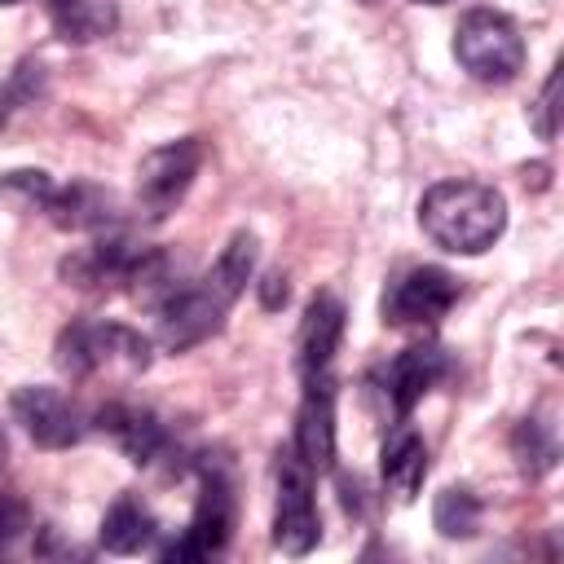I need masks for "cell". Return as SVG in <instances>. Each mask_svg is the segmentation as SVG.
<instances>
[{"instance_id": "3", "label": "cell", "mask_w": 564, "mask_h": 564, "mask_svg": "<svg viewBox=\"0 0 564 564\" xmlns=\"http://www.w3.org/2000/svg\"><path fill=\"white\" fill-rule=\"evenodd\" d=\"M454 57L480 84H511L520 75V66H524V40H520V31H516V22L507 13L471 9L458 22Z\"/></svg>"}, {"instance_id": "15", "label": "cell", "mask_w": 564, "mask_h": 564, "mask_svg": "<svg viewBox=\"0 0 564 564\" xmlns=\"http://www.w3.org/2000/svg\"><path fill=\"white\" fill-rule=\"evenodd\" d=\"M379 471H383V489H388L392 498L410 502V498L419 494L423 476H427V445H423V436L410 432V427H397V432L383 441V463H379Z\"/></svg>"}, {"instance_id": "26", "label": "cell", "mask_w": 564, "mask_h": 564, "mask_svg": "<svg viewBox=\"0 0 564 564\" xmlns=\"http://www.w3.org/2000/svg\"><path fill=\"white\" fill-rule=\"evenodd\" d=\"M44 4H48V9H53V4H62V0H44Z\"/></svg>"}, {"instance_id": "2", "label": "cell", "mask_w": 564, "mask_h": 564, "mask_svg": "<svg viewBox=\"0 0 564 564\" xmlns=\"http://www.w3.org/2000/svg\"><path fill=\"white\" fill-rule=\"evenodd\" d=\"M419 225L436 247L454 256H480L502 238L507 203L480 181H436L419 203Z\"/></svg>"}, {"instance_id": "20", "label": "cell", "mask_w": 564, "mask_h": 564, "mask_svg": "<svg viewBox=\"0 0 564 564\" xmlns=\"http://www.w3.org/2000/svg\"><path fill=\"white\" fill-rule=\"evenodd\" d=\"M511 449H516V458H520V467H524L529 476H542V471L555 463V441H551L546 423H538V419H524V423L516 427Z\"/></svg>"}, {"instance_id": "28", "label": "cell", "mask_w": 564, "mask_h": 564, "mask_svg": "<svg viewBox=\"0 0 564 564\" xmlns=\"http://www.w3.org/2000/svg\"><path fill=\"white\" fill-rule=\"evenodd\" d=\"M0 4H18V0H0Z\"/></svg>"}, {"instance_id": "22", "label": "cell", "mask_w": 564, "mask_h": 564, "mask_svg": "<svg viewBox=\"0 0 564 564\" xmlns=\"http://www.w3.org/2000/svg\"><path fill=\"white\" fill-rule=\"evenodd\" d=\"M264 304H269V308L286 304V282H282L278 273H269V278H264Z\"/></svg>"}, {"instance_id": "27", "label": "cell", "mask_w": 564, "mask_h": 564, "mask_svg": "<svg viewBox=\"0 0 564 564\" xmlns=\"http://www.w3.org/2000/svg\"><path fill=\"white\" fill-rule=\"evenodd\" d=\"M0 529H4V507H0Z\"/></svg>"}, {"instance_id": "19", "label": "cell", "mask_w": 564, "mask_h": 564, "mask_svg": "<svg viewBox=\"0 0 564 564\" xmlns=\"http://www.w3.org/2000/svg\"><path fill=\"white\" fill-rule=\"evenodd\" d=\"M53 189L57 185L40 167H18V172H4L0 176V198L13 203V207H22V212H44L48 198H53Z\"/></svg>"}, {"instance_id": "7", "label": "cell", "mask_w": 564, "mask_h": 564, "mask_svg": "<svg viewBox=\"0 0 564 564\" xmlns=\"http://www.w3.org/2000/svg\"><path fill=\"white\" fill-rule=\"evenodd\" d=\"M322 538L317 502H313V471L300 463L295 449L278 454V516H273V546L286 555L313 551Z\"/></svg>"}, {"instance_id": "25", "label": "cell", "mask_w": 564, "mask_h": 564, "mask_svg": "<svg viewBox=\"0 0 564 564\" xmlns=\"http://www.w3.org/2000/svg\"><path fill=\"white\" fill-rule=\"evenodd\" d=\"M419 4H445V0H419Z\"/></svg>"}, {"instance_id": "10", "label": "cell", "mask_w": 564, "mask_h": 564, "mask_svg": "<svg viewBox=\"0 0 564 564\" xmlns=\"http://www.w3.org/2000/svg\"><path fill=\"white\" fill-rule=\"evenodd\" d=\"M9 405H13V419L26 427V436L44 449H66L84 436L79 410L57 388H18Z\"/></svg>"}, {"instance_id": "8", "label": "cell", "mask_w": 564, "mask_h": 564, "mask_svg": "<svg viewBox=\"0 0 564 564\" xmlns=\"http://www.w3.org/2000/svg\"><path fill=\"white\" fill-rule=\"evenodd\" d=\"M198 163H203V141L198 137H185V141L150 150L141 159V167H137V203H141V212L150 220H163L185 198V189L194 185Z\"/></svg>"}, {"instance_id": "11", "label": "cell", "mask_w": 564, "mask_h": 564, "mask_svg": "<svg viewBox=\"0 0 564 564\" xmlns=\"http://www.w3.org/2000/svg\"><path fill=\"white\" fill-rule=\"evenodd\" d=\"M445 370H449V361H445V352L436 344H414L401 357H392V366L383 370V397H388L392 414L405 419L445 379Z\"/></svg>"}, {"instance_id": "16", "label": "cell", "mask_w": 564, "mask_h": 564, "mask_svg": "<svg viewBox=\"0 0 564 564\" xmlns=\"http://www.w3.org/2000/svg\"><path fill=\"white\" fill-rule=\"evenodd\" d=\"M154 533H159L154 516H150L145 502L132 498V494H123V498L106 511V520H101V546L115 551V555H137V551H145V546L154 542Z\"/></svg>"}, {"instance_id": "13", "label": "cell", "mask_w": 564, "mask_h": 564, "mask_svg": "<svg viewBox=\"0 0 564 564\" xmlns=\"http://www.w3.org/2000/svg\"><path fill=\"white\" fill-rule=\"evenodd\" d=\"M97 427H101L132 463H154V458L167 449L163 423H159L150 410H137V405H123V401L101 405V410H97Z\"/></svg>"}, {"instance_id": "1", "label": "cell", "mask_w": 564, "mask_h": 564, "mask_svg": "<svg viewBox=\"0 0 564 564\" xmlns=\"http://www.w3.org/2000/svg\"><path fill=\"white\" fill-rule=\"evenodd\" d=\"M251 269H256V238L251 234H234L203 282L176 286L159 304V339H163V348L185 352V348L203 344L207 335H216L225 313L234 308V300L247 291Z\"/></svg>"}, {"instance_id": "17", "label": "cell", "mask_w": 564, "mask_h": 564, "mask_svg": "<svg viewBox=\"0 0 564 564\" xmlns=\"http://www.w3.org/2000/svg\"><path fill=\"white\" fill-rule=\"evenodd\" d=\"M48 13H53L57 35L70 44H88V40H101L115 31V4L110 0H62Z\"/></svg>"}, {"instance_id": "9", "label": "cell", "mask_w": 564, "mask_h": 564, "mask_svg": "<svg viewBox=\"0 0 564 564\" xmlns=\"http://www.w3.org/2000/svg\"><path fill=\"white\" fill-rule=\"evenodd\" d=\"M300 463L308 471H330L335 467V383L330 375H308L304 379V401L295 414V445Z\"/></svg>"}, {"instance_id": "24", "label": "cell", "mask_w": 564, "mask_h": 564, "mask_svg": "<svg viewBox=\"0 0 564 564\" xmlns=\"http://www.w3.org/2000/svg\"><path fill=\"white\" fill-rule=\"evenodd\" d=\"M0 467H4V432H0Z\"/></svg>"}, {"instance_id": "18", "label": "cell", "mask_w": 564, "mask_h": 564, "mask_svg": "<svg viewBox=\"0 0 564 564\" xmlns=\"http://www.w3.org/2000/svg\"><path fill=\"white\" fill-rule=\"evenodd\" d=\"M432 520H436V529H441L445 538H471V533L480 529V502H476V494H471V489L449 485V489H441V494H436Z\"/></svg>"}, {"instance_id": "21", "label": "cell", "mask_w": 564, "mask_h": 564, "mask_svg": "<svg viewBox=\"0 0 564 564\" xmlns=\"http://www.w3.org/2000/svg\"><path fill=\"white\" fill-rule=\"evenodd\" d=\"M555 93H560V75H551V79L542 84V97H538V106H533V123H538V137H542V141L555 137Z\"/></svg>"}, {"instance_id": "14", "label": "cell", "mask_w": 564, "mask_h": 564, "mask_svg": "<svg viewBox=\"0 0 564 564\" xmlns=\"http://www.w3.org/2000/svg\"><path fill=\"white\" fill-rule=\"evenodd\" d=\"M44 212L57 229H75V234H101L106 225H115V198L93 181H70L53 189Z\"/></svg>"}, {"instance_id": "5", "label": "cell", "mask_w": 564, "mask_h": 564, "mask_svg": "<svg viewBox=\"0 0 564 564\" xmlns=\"http://www.w3.org/2000/svg\"><path fill=\"white\" fill-rule=\"evenodd\" d=\"M458 300V278L436 269V264H419L405 269L388 291H383V322L397 330H432Z\"/></svg>"}, {"instance_id": "4", "label": "cell", "mask_w": 564, "mask_h": 564, "mask_svg": "<svg viewBox=\"0 0 564 564\" xmlns=\"http://www.w3.org/2000/svg\"><path fill=\"white\" fill-rule=\"evenodd\" d=\"M106 361H128L132 370L150 366V339L119 322H75L57 339V366L70 379H84L101 370Z\"/></svg>"}, {"instance_id": "6", "label": "cell", "mask_w": 564, "mask_h": 564, "mask_svg": "<svg viewBox=\"0 0 564 564\" xmlns=\"http://www.w3.org/2000/svg\"><path fill=\"white\" fill-rule=\"evenodd\" d=\"M229 529H234V489H229V476H225L220 463H203V494H198L194 520L159 555L163 560H181V564L185 560H212V555L225 551Z\"/></svg>"}, {"instance_id": "23", "label": "cell", "mask_w": 564, "mask_h": 564, "mask_svg": "<svg viewBox=\"0 0 564 564\" xmlns=\"http://www.w3.org/2000/svg\"><path fill=\"white\" fill-rule=\"evenodd\" d=\"M4 119H9V97L0 93V128H4Z\"/></svg>"}, {"instance_id": "12", "label": "cell", "mask_w": 564, "mask_h": 564, "mask_svg": "<svg viewBox=\"0 0 564 564\" xmlns=\"http://www.w3.org/2000/svg\"><path fill=\"white\" fill-rule=\"evenodd\" d=\"M339 335H344V304L330 295V291H317L300 317V335H295V361H300V375H322L330 370V357L339 348Z\"/></svg>"}]
</instances>
